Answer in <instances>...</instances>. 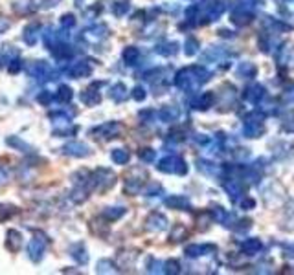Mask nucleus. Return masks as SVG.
Masks as SVG:
<instances>
[{
    "instance_id": "f257e3e1",
    "label": "nucleus",
    "mask_w": 294,
    "mask_h": 275,
    "mask_svg": "<svg viewBox=\"0 0 294 275\" xmlns=\"http://www.w3.org/2000/svg\"><path fill=\"white\" fill-rule=\"evenodd\" d=\"M208 79H210L208 70H204L202 66H189V68H184L177 73L175 85L182 90H195L197 87H201L202 82H206Z\"/></svg>"
},
{
    "instance_id": "f03ea898",
    "label": "nucleus",
    "mask_w": 294,
    "mask_h": 275,
    "mask_svg": "<svg viewBox=\"0 0 294 275\" xmlns=\"http://www.w3.org/2000/svg\"><path fill=\"white\" fill-rule=\"evenodd\" d=\"M116 183V174L107 167H100L94 174H90V182L88 185L97 191H107Z\"/></svg>"
},
{
    "instance_id": "7ed1b4c3",
    "label": "nucleus",
    "mask_w": 294,
    "mask_h": 275,
    "mask_svg": "<svg viewBox=\"0 0 294 275\" xmlns=\"http://www.w3.org/2000/svg\"><path fill=\"white\" fill-rule=\"evenodd\" d=\"M158 171H162V173H173V174H186L188 173V165H186V161L182 160V158H179V156H165V158H162L160 161H158Z\"/></svg>"
},
{
    "instance_id": "20e7f679",
    "label": "nucleus",
    "mask_w": 294,
    "mask_h": 275,
    "mask_svg": "<svg viewBox=\"0 0 294 275\" xmlns=\"http://www.w3.org/2000/svg\"><path fill=\"white\" fill-rule=\"evenodd\" d=\"M26 70H28V73L35 79H48V81L57 79L55 77V73H52L50 64L46 63V61H33V63L28 64Z\"/></svg>"
},
{
    "instance_id": "39448f33",
    "label": "nucleus",
    "mask_w": 294,
    "mask_h": 275,
    "mask_svg": "<svg viewBox=\"0 0 294 275\" xmlns=\"http://www.w3.org/2000/svg\"><path fill=\"white\" fill-rule=\"evenodd\" d=\"M81 37L85 39V41L92 42V44H97V42H101L103 39L109 37V28H107L105 24H96V26L87 28V30L83 32Z\"/></svg>"
},
{
    "instance_id": "423d86ee",
    "label": "nucleus",
    "mask_w": 294,
    "mask_h": 275,
    "mask_svg": "<svg viewBox=\"0 0 294 275\" xmlns=\"http://www.w3.org/2000/svg\"><path fill=\"white\" fill-rule=\"evenodd\" d=\"M44 250H46V240L37 235V237L32 238L30 244H28V257H30L33 262H39V261H42Z\"/></svg>"
},
{
    "instance_id": "0eeeda50",
    "label": "nucleus",
    "mask_w": 294,
    "mask_h": 275,
    "mask_svg": "<svg viewBox=\"0 0 294 275\" xmlns=\"http://www.w3.org/2000/svg\"><path fill=\"white\" fill-rule=\"evenodd\" d=\"M90 73H92V61H79V63H74L68 68V75L72 79L88 77Z\"/></svg>"
},
{
    "instance_id": "6e6552de",
    "label": "nucleus",
    "mask_w": 294,
    "mask_h": 275,
    "mask_svg": "<svg viewBox=\"0 0 294 275\" xmlns=\"http://www.w3.org/2000/svg\"><path fill=\"white\" fill-rule=\"evenodd\" d=\"M119 132V125L116 121H110V123L100 125L97 128H92V134H96L94 138H103V140H109V138H116Z\"/></svg>"
},
{
    "instance_id": "1a4fd4ad",
    "label": "nucleus",
    "mask_w": 294,
    "mask_h": 275,
    "mask_svg": "<svg viewBox=\"0 0 294 275\" xmlns=\"http://www.w3.org/2000/svg\"><path fill=\"white\" fill-rule=\"evenodd\" d=\"M64 154L68 156H74V158H87L88 154H90V149H88V145H85V143L81 142H70L64 145Z\"/></svg>"
},
{
    "instance_id": "9d476101",
    "label": "nucleus",
    "mask_w": 294,
    "mask_h": 275,
    "mask_svg": "<svg viewBox=\"0 0 294 275\" xmlns=\"http://www.w3.org/2000/svg\"><path fill=\"white\" fill-rule=\"evenodd\" d=\"M167 228V218L162 213H151L145 220L147 231H164Z\"/></svg>"
},
{
    "instance_id": "9b49d317",
    "label": "nucleus",
    "mask_w": 294,
    "mask_h": 275,
    "mask_svg": "<svg viewBox=\"0 0 294 275\" xmlns=\"http://www.w3.org/2000/svg\"><path fill=\"white\" fill-rule=\"evenodd\" d=\"M100 87H101V82H94L92 87H88L87 90L81 92V101L87 106H94V105H97V103L101 101L100 92H97V88H100Z\"/></svg>"
},
{
    "instance_id": "f8f14e48",
    "label": "nucleus",
    "mask_w": 294,
    "mask_h": 275,
    "mask_svg": "<svg viewBox=\"0 0 294 275\" xmlns=\"http://www.w3.org/2000/svg\"><path fill=\"white\" fill-rule=\"evenodd\" d=\"M39 32H41V26L39 24H28L22 30V39L28 46H35L37 41H39Z\"/></svg>"
},
{
    "instance_id": "ddd939ff",
    "label": "nucleus",
    "mask_w": 294,
    "mask_h": 275,
    "mask_svg": "<svg viewBox=\"0 0 294 275\" xmlns=\"http://www.w3.org/2000/svg\"><path fill=\"white\" fill-rule=\"evenodd\" d=\"M50 50H52V53H54L55 59H59V61H66L68 57H72V53H74L72 48H70V46L66 44V42H63V41L55 42Z\"/></svg>"
},
{
    "instance_id": "4468645a",
    "label": "nucleus",
    "mask_w": 294,
    "mask_h": 275,
    "mask_svg": "<svg viewBox=\"0 0 294 275\" xmlns=\"http://www.w3.org/2000/svg\"><path fill=\"white\" fill-rule=\"evenodd\" d=\"M208 252H215V246H210V244H191V246L186 248V255L191 257V259L206 255Z\"/></svg>"
},
{
    "instance_id": "2eb2a0df",
    "label": "nucleus",
    "mask_w": 294,
    "mask_h": 275,
    "mask_svg": "<svg viewBox=\"0 0 294 275\" xmlns=\"http://www.w3.org/2000/svg\"><path fill=\"white\" fill-rule=\"evenodd\" d=\"M6 237H8L6 246L9 248V252H18V250L22 248V235L18 233L17 229H9Z\"/></svg>"
},
{
    "instance_id": "dca6fc26",
    "label": "nucleus",
    "mask_w": 294,
    "mask_h": 275,
    "mask_svg": "<svg viewBox=\"0 0 294 275\" xmlns=\"http://www.w3.org/2000/svg\"><path fill=\"white\" fill-rule=\"evenodd\" d=\"M70 255H72V259L78 262V264H87L88 262L87 248L83 246V244H74V246L70 248Z\"/></svg>"
},
{
    "instance_id": "f3484780",
    "label": "nucleus",
    "mask_w": 294,
    "mask_h": 275,
    "mask_svg": "<svg viewBox=\"0 0 294 275\" xmlns=\"http://www.w3.org/2000/svg\"><path fill=\"white\" fill-rule=\"evenodd\" d=\"M165 206L171 207V209H180L186 211L189 209V200L186 197H180V195H175V197H169L165 200Z\"/></svg>"
},
{
    "instance_id": "a211bd4d",
    "label": "nucleus",
    "mask_w": 294,
    "mask_h": 275,
    "mask_svg": "<svg viewBox=\"0 0 294 275\" xmlns=\"http://www.w3.org/2000/svg\"><path fill=\"white\" fill-rule=\"evenodd\" d=\"M110 99L116 101V103H124L127 99V87L124 82H116L110 87Z\"/></svg>"
},
{
    "instance_id": "6ab92c4d",
    "label": "nucleus",
    "mask_w": 294,
    "mask_h": 275,
    "mask_svg": "<svg viewBox=\"0 0 294 275\" xmlns=\"http://www.w3.org/2000/svg\"><path fill=\"white\" fill-rule=\"evenodd\" d=\"M250 20H252V13L244 8H237L234 11V15H232V22L237 24V26H244V24H248Z\"/></svg>"
},
{
    "instance_id": "aec40b11",
    "label": "nucleus",
    "mask_w": 294,
    "mask_h": 275,
    "mask_svg": "<svg viewBox=\"0 0 294 275\" xmlns=\"http://www.w3.org/2000/svg\"><path fill=\"white\" fill-rule=\"evenodd\" d=\"M121 55H124V61L127 66H134V64H138V61H140V50L134 48V46H127Z\"/></svg>"
},
{
    "instance_id": "412c9836",
    "label": "nucleus",
    "mask_w": 294,
    "mask_h": 275,
    "mask_svg": "<svg viewBox=\"0 0 294 275\" xmlns=\"http://www.w3.org/2000/svg\"><path fill=\"white\" fill-rule=\"evenodd\" d=\"M158 118H160V121H164V123L175 121V119L179 118V108H177V106H164V108L158 112Z\"/></svg>"
},
{
    "instance_id": "4be33fe9",
    "label": "nucleus",
    "mask_w": 294,
    "mask_h": 275,
    "mask_svg": "<svg viewBox=\"0 0 294 275\" xmlns=\"http://www.w3.org/2000/svg\"><path fill=\"white\" fill-rule=\"evenodd\" d=\"M179 50V44L177 42H164V44H158L155 48V51L158 55H164V57H169V55H175Z\"/></svg>"
},
{
    "instance_id": "5701e85b",
    "label": "nucleus",
    "mask_w": 294,
    "mask_h": 275,
    "mask_svg": "<svg viewBox=\"0 0 294 275\" xmlns=\"http://www.w3.org/2000/svg\"><path fill=\"white\" fill-rule=\"evenodd\" d=\"M129 158H131V154L125 149H114V151L110 152V160L114 161L116 165H125L129 161Z\"/></svg>"
},
{
    "instance_id": "b1692460",
    "label": "nucleus",
    "mask_w": 294,
    "mask_h": 275,
    "mask_svg": "<svg viewBox=\"0 0 294 275\" xmlns=\"http://www.w3.org/2000/svg\"><path fill=\"white\" fill-rule=\"evenodd\" d=\"M211 103H213V94H202L201 97H197V99L193 101L191 105H193V108L206 110L208 106H211Z\"/></svg>"
},
{
    "instance_id": "393cba45",
    "label": "nucleus",
    "mask_w": 294,
    "mask_h": 275,
    "mask_svg": "<svg viewBox=\"0 0 294 275\" xmlns=\"http://www.w3.org/2000/svg\"><path fill=\"white\" fill-rule=\"evenodd\" d=\"M129 9H131V2H129V0H118V2L112 4V13H114L116 17H125Z\"/></svg>"
},
{
    "instance_id": "a878e982",
    "label": "nucleus",
    "mask_w": 294,
    "mask_h": 275,
    "mask_svg": "<svg viewBox=\"0 0 294 275\" xmlns=\"http://www.w3.org/2000/svg\"><path fill=\"white\" fill-rule=\"evenodd\" d=\"M96 271L97 273H112V271H116V264L109 259H101L96 264Z\"/></svg>"
},
{
    "instance_id": "bb28decb",
    "label": "nucleus",
    "mask_w": 294,
    "mask_h": 275,
    "mask_svg": "<svg viewBox=\"0 0 294 275\" xmlns=\"http://www.w3.org/2000/svg\"><path fill=\"white\" fill-rule=\"evenodd\" d=\"M244 134L248 138H257L261 134V123L259 121H247L244 125Z\"/></svg>"
},
{
    "instance_id": "cd10ccee",
    "label": "nucleus",
    "mask_w": 294,
    "mask_h": 275,
    "mask_svg": "<svg viewBox=\"0 0 294 275\" xmlns=\"http://www.w3.org/2000/svg\"><path fill=\"white\" fill-rule=\"evenodd\" d=\"M124 215H125V207H107V209L103 211V216H105L107 220H118Z\"/></svg>"
},
{
    "instance_id": "c85d7f7f",
    "label": "nucleus",
    "mask_w": 294,
    "mask_h": 275,
    "mask_svg": "<svg viewBox=\"0 0 294 275\" xmlns=\"http://www.w3.org/2000/svg\"><path fill=\"white\" fill-rule=\"evenodd\" d=\"M237 73L241 77H254L256 75V66L252 63H241L237 66Z\"/></svg>"
},
{
    "instance_id": "c756f323",
    "label": "nucleus",
    "mask_w": 294,
    "mask_h": 275,
    "mask_svg": "<svg viewBox=\"0 0 294 275\" xmlns=\"http://www.w3.org/2000/svg\"><path fill=\"white\" fill-rule=\"evenodd\" d=\"M72 97H74L72 88H70L68 85H61L59 90H57V99H59L61 103H68V101H72Z\"/></svg>"
},
{
    "instance_id": "7c9ffc66",
    "label": "nucleus",
    "mask_w": 294,
    "mask_h": 275,
    "mask_svg": "<svg viewBox=\"0 0 294 275\" xmlns=\"http://www.w3.org/2000/svg\"><path fill=\"white\" fill-rule=\"evenodd\" d=\"M259 248H261V242L257 238H250L243 244V252L248 253V255H254L256 252H259Z\"/></svg>"
},
{
    "instance_id": "2f4dec72",
    "label": "nucleus",
    "mask_w": 294,
    "mask_h": 275,
    "mask_svg": "<svg viewBox=\"0 0 294 275\" xmlns=\"http://www.w3.org/2000/svg\"><path fill=\"white\" fill-rule=\"evenodd\" d=\"M6 143H8L9 147H15V149H18V151H22V152H28L30 151V147L26 145V143L20 140V138L17 136H9L8 140H6Z\"/></svg>"
},
{
    "instance_id": "473e14b6",
    "label": "nucleus",
    "mask_w": 294,
    "mask_h": 275,
    "mask_svg": "<svg viewBox=\"0 0 294 275\" xmlns=\"http://www.w3.org/2000/svg\"><path fill=\"white\" fill-rule=\"evenodd\" d=\"M17 213V207L9 206V204H0V220H8Z\"/></svg>"
},
{
    "instance_id": "72a5a7b5",
    "label": "nucleus",
    "mask_w": 294,
    "mask_h": 275,
    "mask_svg": "<svg viewBox=\"0 0 294 275\" xmlns=\"http://www.w3.org/2000/svg\"><path fill=\"white\" fill-rule=\"evenodd\" d=\"M138 156H140V158H142L143 161H147V163H151V161H155V160H156V151H153V149L145 147V149H140Z\"/></svg>"
},
{
    "instance_id": "f704fd0d",
    "label": "nucleus",
    "mask_w": 294,
    "mask_h": 275,
    "mask_svg": "<svg viewBox=\"0 0 294 275\" xmlns=\"http://www.w3.org/2000/svg\"><path fill=\"white\" fill-rule=\"evenodd\" d=\"M186 235H188V231H186V228L184 226H175V229L171 231V240L173 242H179V240H182V238H186Z\"/></svg>"
},
{
    "instance_id": "c9c22d12",
    "label": "nucleus",
    "mask_w": 294,
    "mask_h": 275,
    "mask_svg": "<svg viewBox=\"0 0 294 275\" xmlns=\"http://www.w3.org/2000/svg\"><path fill=\"white\" fill-rule=\"evenodd\" d=\"M184 46H186V48H184L186 55H195L199 51V41H197V39H193V37H189Z\"/></svg>"
},
{
    "instance_id": "e433bc0d",
    "label": "nucleus",
    "mask_w": 294,
    "mask_h": 275,
    "mask_svg": "<svg viewBox=\"0 0 294 275\" xmlns=\"http://www.w3.org/2000/svg\"><path fill=\"white\" fill-rule=\"evenodd\" d=\"M263 96V88L261 87H252V88H248L247 90V99L248 101H257L259 97Z\"/></svg>"
},
{
    "instance_id": "4c0bfd02",
    "label": "nucleus",
    "mask_w": 294,
    "mask_h": 275,
    "mask_svg": "<svg viewBox=\"0 0 294 275\" xmlns=\"http://www.w3.org/2000/svg\"><path fill=\"white\" fill-rule=\"evenodd\" d=\"M70 198H72V200L76 202V204H81L83 200H87V191L83 189V185H79V187L76 189V191H74L72 195H70Z\"/></svg>"
},
{
    "instance_id": "58836bf2",
    "label": "nucleus",
    "mask_w": 294,
    "mask_h": 275,
    "mask_svg": "<svg viewBox=\"0 0 294 275\" xmlns=\"http://www.w3.org/2000/svg\"><path fill=\"white\" fill-rule=\"evenodd\" d=\"M61 26H63V30H68V28L76 26V17L72 13H64L61 17Z\"/></svg>"
},
{
    "instance_id": "ea45409f",
    "label": "nucleus",
    "mask_w": 294,
    "mask_h": 275,
    "mask_svg": "<svg viewBox=\"0 0 294 275\" xmlns=\"http://www.w3.org/2000/svg\"><path fill=\"white\" fill-rule=\"evenodd\" d=\"M52 99H54V94L50 90H42L39 96H37V101L41 103V105H50Z\"/></svg>"
},
{
    "instance_id": "a19ab883",
    "label": "nucleus",
    "mask_w": 294,
    "mask_h": 275,
    "mask_svg": "<svg viewBox=\"0 0 294 275\" xmlns=\"http://www.w3.org/2000/svg\"><path fill=\"white\" fill-rule=\"evenodd\" d=\"M147 271H151V273H156V271H164V264H162L160 261L149 259V262H147Z\"/></svg>"
},
{
    "instance_id": "79ce46f5",
    "label": "nucleus",
    "mask_w": 294,
    "mask_h": 275,
    "mask_svg": "<svg viewBox=\"0 0 294 275\" xmlns=\"http://www.w3.org/2000/svg\"><path fill=\"white\" fill-rule=\"evenodd\" d=\"M164 271H165V273H179L180 264L177 261H167L164 264Z\"/></svg>"
},
{
    "instance_id": "37998d69",
    "label": "nucleus",
    "mask_w": 294,
    "mask_h": 275,
    "mask_svg": "<svg viewBox=\"0 0 294 275\" xmlns=\"http://www.w3.org/2000/svg\"><path fill=\"white\" fill-rule=\"evenodd\" d=\"M199 169H201L202 173L211 174V173H215V165L210 163V161H206V160H199Z\"/></svg>"
},
{
    "instance_id": "c03bdc74",
    "label": "nucleus",
    "mask_w": 294,
    "mask_h": 275,
    "mask_svg": "<svg viewBox=\"0 0 294 275\" xmlns=\"http://www.w3.org/2000/svg\"><path fill=\"white\" fill-rule=\"evenodd\" d=\"M22 66H24L22 61L15 57V59L9 61V73H18V72H20V68H22Z\"/></svg>"
},
{
    "instance_id": "a18cd8bd",
    "label": "nucleus",
    "mask_w": 294,
    "mask_h": 275,
    "mask_svg": "<svg viewBox=\"0 0 294 275\" xmlns=\"http://www.w3.org/2000/svg\"><path fill=\"white\" fill-rule=\"evenodd\" d=\"M145 96H147V94H145V88H143V87H136L133 90V97L136 101H143V99H145Z\"/></svg>"
},
{
    "instance_id": "49530a36",
    "label": "nucleus",
    "mask_w": 294,
    "mask_h": 275,
    "mask_svg": "<svg viewBox=\"0 0 294 275\" xmlns=\"http://www.w3.org/2000/svg\"><path fill=\"white\" fill-rule=\"evenodd\" d=\"M160 189L162 187L158 185V183H151V185H149V189L145 191V195H147V197H155V193H158Z\"/></svg>"
},
{
    "instance_id": "de8ad7c7",
    "label": "nucleus",
    "mask_w": 294,
    "mask_h": 275,
    "mask_svg": "<svg viewBox=\"0 0 294 275\" xmlns=\"http://www.w3.org/2000/svg\"><path fill=\"white\" fill-rule=\"evenodd\" d=\"M195 142L201 143V145H206V143L210 142V138L204 136V134H197V136H195Z\"/></svg>"
},
{
    "instance_id": "09e8293b",
    "label": "nucleus",
    "mask_w": 294,
    "mask_h": 275,
    "mask_svg": "<svg viewBox=\"0 0 294 275\" xmlns=\"http://www.w3.org/2000/svg\"><path fill=\"white\" fill-rule=\"evenodd\" d=\"M241 207H243V209H250V207H254V200L252 198H244V200L241 202Z\"/></svg>"
},
{
    "instance_id": "8fccbe9b",
    "label": "nucleus",
    "mask_w": 294,
    "mask_h": 275,
    "mask_svg": "<svg viewBox=\"0 0 294 275\" xmlns=\"http://www.w3.org/2000/svg\"><path fill=\"white\" fill-rule=\"evenodd\" d=\"M8 28H9V22L6 20L4 17H0V33H4Z\"/></svg>"
},
{
    "instance_id": "3c124183",
    "label": "nucleus",
    "mask_w": 294,
    "mask_h": 275,
    "mask_svg": "<svg viewBox=\"0 0 294 275\" xmlns=\"http://www.w3.org/2000/svg\"><path fill=\"white\" fill-rule=\"evenodd\" d=\"M6 180H8V173L0 167V185H2V183H6Z\"/></svg>"
},
{
    "instance_id": "603ef678",
    "label": "nucleus",
    "mask_w": 294,
    "mask_h": 275,
    "mask_svg": "<svg viewBox=\"0 0 294 275\" xmlns=\"http://www.w3.org/2000/svg\"><path fill=\"white\" fill-rule=\"evenodd\" d=\"M0 66H2V59H0Z\"/></svg>"
}]
</instances>
